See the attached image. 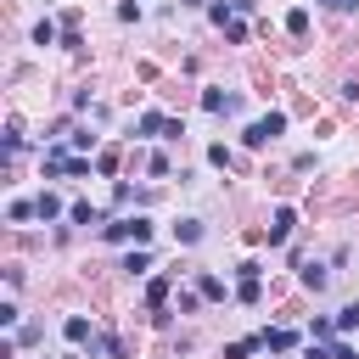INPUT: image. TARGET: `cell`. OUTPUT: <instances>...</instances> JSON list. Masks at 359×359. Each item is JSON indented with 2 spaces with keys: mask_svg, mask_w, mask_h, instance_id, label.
<instances>
[{
  "mask_svg": "<svg viewBox=\"0 0 359 359\" xmlns=\"http://www.w3.org/2000/svg\"><path fill=\"white\" fill-rule=\"evenodd\" d=\"M151 236H157V224L146 213H123V219L101 224V241H112V247H146Z\"/></svg>",
  "mask_w": 359,
  "mask_h": 359,
  "instance_id": "6da1fadb",
  "label": "cell"
},
{
  "mask_svg": "<svg viewBox=\"0 0 359 359\" xmlns=\"http://www.w3.org/2000/svg\"><path fill=\"white\" fill-rule=\"evenodd\" d=\"M286 135V112H264V118H252L247 129H241V146L247 151H264L269 140H280Z\"/></svg>",
  "mask_w": 359,
  "mask_h": 359,
  "instance_id": "7a4b0ae2",
  "label": "cell"
},
{
  "mask_svg": "<svg viewBox=\"0 0 359 359\" xmlns=\"http://www.w3.org/2000/svg\"><path fill=\"white\" fill-rule=\"evenodd\" d=\"M202 112H213V118H230V112H241V95H236V90H219V84H208V90H202Z\"/></svg>",
  "mask_w": 359,
  "mask_h": 359,
  "instance_id": "3957f363",
  "label": "cell"
},
{
  "mask_svg": "<svg viewBox=\"0 0 359 359\" xmlns=\"http://www.w3.org/2000/svg\"><path fill=\"white\" fill-rule=\"evenodd\" d=\"M62 337H67L73 348H95V320H90V314H67V320H62Z\"/></svg>",
  "mask_w": 359,
  "mask_h": 359,
  "instance_id": "277c9868",
  "label": "cell"
},
{
  "mask_svg": "<svg viewBox=\"0 0 359 359\" xmlns=\"http://www.w3.org/2000/svg\"><path fill=\"white\" fill-rule=\"evenodd\" d=\"M292 230H297V208H286V202H280V208L269 213V247H280Z\"/></svg>",
  "mask_w": 359,
  "mask_h": 359,
  "instance_id": "5b68a950",
  "label": "cell"
},
{
  "mask_svg": "<svg viewBox=\"0 0 359 359\" xmlns=\"http://www.w3.org/2000/svg\"><path fill=\"white\" fill-rule=\"evenodd\" d=\"M174 275H180V269H168V275H151V280H146V309H168V292H174Z\"/></svg>",
  "mask_w": 359,
  "mask_h": 359,
  "instance_id": "8992f818",
  "label": "cell"
},
{
  "mask_svg": "<svg viewBox=\"0 0 359 359\" xmlns=\"http://www.w3.org/2000/svg\"><path fill=\"white\" fill-rule=\"evenodd\" d=\"M258 337H264L269 353H292V348H297V331H292V325H269V331H258Z\"/></svg>",
  "mask_w": 359,
  "mask_h": 359,
  "instance_id": "52a82bcc",
  "label": "cell"
},
{
  "mask_svg": "<svg viewBox=\"0 0 359 359\" xmlns=\"http://www.w3.org/2000/svg\"><path fill=\"white\" fill-rule=\"evenodd\" d=\"M135 135H140V140H163V135H168V118H163V112H140V118H135Z\"/></svg>",
  "mask_w": 359,
  "mask_h": 359,
  "instance_id": "ba28073f",
  "label": "cell"
},
{
  "mask_svg": "<svg viewBox=\"0 0 359 359\" xmlns=\"http://www.w3.org/2000/svg\"><path fill=\"white\" fill-rule=\"evenodd\" d=\"M196 292H202L208 303H224V297H230V286H224L213 269H196Z\"/></svg>",
  "mask_w": 359,
  "mask_h": 359,
  "instance_id": "9c48e42d",
  "label": "cell"
},
{
  "mask_svg": "<svg viewBox=\"0 0 359 359\" xmlns=\"http://www.w3.org/2000/svg\"><path fill=\"white\" fill-rule=\"evenodd\" d=\"M34 208H39V219H45V224H56V219H62V213H67V208H62V196H56V191H39V196H34Z\"/></svg>",
  "mask_w": 359,
  "mask_h": 359,
  "instance_id": "30bf717a",
  "label": "cell"
},
{
  "mask_svg": "<svg viewBox=\"0 0 359 359\" xmlns=\"http://www.w3.org/2000/svg\"><path fill=\"white\" fill-rule=\"evenodd\" d=\"M202 236H208V230H202V219H180V224H174V241H180V247H196Z\"/></svg>",
  "mask_w": 359,
  "mask_h": 359,
  "instance_id": "8fae6325",
  "label": "cell"
},
{
  "mask_svg": "<svg viewBox=\"0 0 359 359\" xmlns=\"http://www.w3.org/2000/svg\"><path fill=\"white\" fill-rule=\"evenodd\" d=\"M297 280H303L309 292H325V280H331V275H325V264H303V269H297Z\"/></svg>",
  "mask_w": 359,
  "mask_h": 359,
  "instance_id": "7c38bea8",
  "label": "cell"
},
{
  "mask_svg": "<svg viewBox=\"0 0 359 359\" xmlns=\"http://www.w3.org/2000/svg\"><path fill=\"white\" fill-rule=\"evenodd\" d=\"M236 303L258 309V303H264V280H236Z\"/></svg>",
  "mask_w": 359,
  "mask_h": 359,
  "instance_id": "4fadbf2b",
  "label": "cell"
},
{
  "mask_svg": "<svg viewBox=\"0 0 359 359\" xmlns=\"http://www.w3.org/2000/svg\"><path fill=\"white\" fill-rule=\"evenodd\" d=\"M331 320H337V337H342V331H359V297H353V303H342Z\"/></svg>",
  "mask_w": 359,
  "mask_h": 359,
  "instance_id": "5bb4252c",
  "label": "cell"
},
{
  "mask_svg": "<svg viewBox=\"0 0 359 359\" xmlns=\"http://www.w3.org/2000/svg\"><path fill=\"white\" fill-rule=\"evenodd\" d=\"M34 45H62V28H56L50 17H39V22H34Z\"/></svg>",
  "mask_w": 359,
  "mask_h": 359,
  "instance_id": "9a60e30c",
  "label": "cell"
},
{
  "mask_svg": "<svg viewBox=\"0 0 359 359\" xmlns=\"http://www.w3.org/2000/svg\"><path fill=\"white\" fill-rule=\"evenodd\" d=\"M202 303H208V297H202L196 286H180V292H174V309H180V314H191V309H202Z\"/></svg>",
  "mask_w": 359,
  "mask_h": 359,
  "instance_id": "2e32d148",
  "label": "cell"
},
{
  "mask_svg": "<svg viewBox=\"0 0 359 359\" xmlns=\"http://www.w3.org/2000/svg\"><path fill=\"white\" fill-rule=\"evenodd\" d=\"M258 348H264V337H241V342H230V348H224V359H252Z\"/></svg>",
  "mask_w": 359,
  "mask_h": 359,
  "instance_id": "e0dca14e",
  "label": "cell"
},
{
  "mask_svg": "<svg viewBox=\"0 0 359 359\" xmlns=\"http://www.w3.org/2000/svg\"><path fill=\"white\" fill-rule=\"evenodd\" d=\"M286 34H297V39L309 34V6H292V11H286Z\"/></svg>",
  "mask_w": 359,
  "mask_h": 359,
  "instance_id": "ac0fdd59",
  "label": "cell"
},
{
  "mask_svg": "<svg viewBox=\"0 0 359 359\" xmlns=\"http://www.w3.org/2000/svg\"><path fill=\"white\" fill-rule=\"evenodd\" d=\"M67 140V151H95V140L101 135H90V129H73V135H62Z\"/></svg>",
  "mask_w": 359,
  "mask_h": 359,
  "instance_id": "d6986e66",
  "label": "cell"
},
{
  "mask_svg": "<svg viewBox=\"0 0 359 359\" xmlns=\"http://www.w3.org/2000/svg\"><path fill=\"white\" fill-rule=\"evenodd\" d=\"M6 213H11V224H28V219H39V208H34L28 196H17V202H11Z\"/></svg>",
  "mask_w": 359,
  "mask_h": 359,
  "instance_id": "ffe728a7",
  "label": "cell"
},
{
  "mask_svg": "<svg viewBox=\"0 0 359 359\" xmlns=\"http://www.w3.org/2000/svg\"><path fill=\"white\" fill-rule=\"evenodd\" d=\"M123 269H129V275H146V269H151V252H146V247L123 252Z\"/></svg>",
  "mask_w": 359,
  "mask_h": 359,
  "instance_id": "44dd1931",
  "label": "cell"
},
{
  "mask_svg": "<svg viewBox=\"0 0 359 359\" xmlns=\"http://www.w3.org/2000/svg\"><path fill=\"white\" fill-rule=\"evenodd\" d=\"M208 163H213V168H230V163H236V151H230L224 140H213V146H208Z\"/></svg>",
  "mask_w": 359,
  "mask_h": 359,
  "instance_id": "7402d4cb",
  "label": "cell"
},
{
  "mask_svg": "<svg viewBox=\"0 0 359 359\" xmlns=\"http://www.w3.org/2000/svg\"><path fill=\"white\" fill-rule=\"evenodd\" d=\"M146 168H151L157 180H168V174H174V157H168V151H151V157H146Z\"/></svg>",
  "mask_w": 359,
  "mask_h": 359,
  "instance_id": "603a6c76",
  "label": "cell"
},
{
  "mask_svg": "<svg viewBox=\"0 0 359 359\" xmlns=\"http://www.w3.org/2000/svg\"><path fill=\"white\" fill-rule=\"evenodd\" d=\"M67 219H73V224H101V213H95L90 202H73V208H67Z\"/></svg>",
  "mask_w": 359,
  "mask_h": 359,
  "instance_id": "cb8c5ba5",
  "label": "cell"
},
{
  "mask_svg": "<svg viewBox=\"0 0 359 359\" xmlns=\"http://www.w3.org/2000/svg\"><path fill=\"white\" fill-rule=\"evenodd\" d=\"M224 39H230V45H247V22L230 17V22H224Z\"/></svg>",
  "mask_w": 359,
  "mask_h": 359,
  "instance_id": "d4e9b609",
  "label": "cell"
},
{
  "mask_svg": "<svg viewBox=\"0 0 359 359\" xmlns=\"http://www.w3.org/2000/svg\"><path fill=\"white\" fill-rule=\"evenodd\" d=\"M236 280H264V264H258V258H247V264H236Z\"/></svg>",
  "mask_w": 359,
  "mask_h": 359,
  "instance_id": "484cf974",
  "label": "cell"
},
{
  "mask_svg": "<svg viewBox=\"0 0 359 359\" xmlns=\"http://www.w3.org/2000/svg\"><path fill=\"white\" fill-rule=\"evenodd\" d=\"M0 325L17 331V325H22V309H17V303H0Z\"/></svg>",
  "mask_w": 359,
  "mask_h": 359,
  "instance_id": "4316f807",
  "label": "cell"
},
{
  "mask_svg": "<svg viewBox=\"0 0 359 359\" xmlns=\"http://www.w3.org/2000/svg\"><path fill=\"white\" fill-rule=\"evenodd\" d=\"M331 359H359V348L348 337H331Z\"/></svg>",
  "mask_w": 359,
  "mask_h": 359,
  "instance_id": "83f0119b",
  "label": "cell"
},
{
  "mask_svg": "<svg viewBox=\"0 0 359 359\" xmlns=\"http://www.w3.org/2000/svg\"><path fill=\"white\" fill-rule=\"evenodd\" d=\"M118 22H140V0H123L118 6Z\"/></svg>",
  "mask_w": 359,
  "mask_h": 359,
  "instance_id": "f1b7e54d",
  "label": "cell"
},
{
  "mask_svg": "<svg viewBox=\"0 0 359 359\" xmlns=\"http://www.w3.org/2000/svg\"><path fill=\"white\" fill-rule=\"evenodd\" d=\"M320 6H325V11H353L359 0H320Z\"/></svg>",
  "mask_w": 359,
  "mask_h": 359,
  "instance_id": "f546056e",
  "label": "cell"
}]
</instances>
